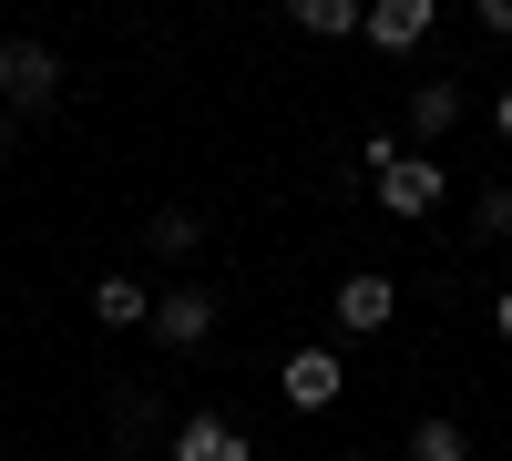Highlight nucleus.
<instances>
[{"instance_id":"nucleus-18","label":"nucleus","mask_w":512,"mask_h":461,"mask_svg":"<svg viewBox=\"0 0 512 461\" xmlns=\"http://www.w3.org/2000/svg\"><path fill=\"white\" fill-rule=\"evenodd\" d=\"M113 461H134V451H113Z\"/></svg>"},{"instance_id":"nucleus-11","label":"nucleus","mask_w":512,"mask_h":461,"mask_svg":"<svg viewBox=\"0 0 512 461\" xmlns=\"http://www.w3.org/2000/svg\"><path fill=\"white\" fill-rule=\"evenodd\" d=\"M297 31L338 41V31H369V11H359V0H297Z\"/></svg>"},{"instance_id":"nucleus-1","label":"nucleus","mask_w":512,"mask_h":461,"mask_svg":"<svg viewBox=\"0 0 512 461\" xmlns=\"http://www.w3.org/2000/svg\"><path fill=\"white\" fill-rule=\"evenodd\" d=\"M52 93H62V52H41V41H0V103L52 113Z\"/></svg>"},{"instance_id":"nucleus-8","label":"nucleus","mask_w":512,"mask_h":461,"mask_svg":"<svg viewBox=\"0 0 512 461\" xmlns=\"http://www.w3.org/2000/svg\"><path fill=\"white\" fill-rule=\"evenodd\" d=\"M461 134V82H410V144H451Z\"/></svg>"},{"instance_id":"nucleus-14","label":"nucleus","mask_w":512,"mask_h":461,"mask_svg":"<svg viewBox=\"0 0 512 461\" xmlns=\"http://www.w3.org/2000/svg\"><path fill=\"white\" fill-rule=\"evenodd\" d=\"M482 31H492V41H512V0H482Z\"/></svg>"},{"instance_id":"nucleus-5","label":"nucleus","mask_w":512,"mask_h":461,"mask_svg":"<svg viewBox=\"0 0 512 461\" xmlns=\"http://www.w3.org/2000/svg\"><path fill=\"white\" fill-rule=\"evenodd\" d=\"M431 0H369V52H420L431 41Z\"/></svg>"},{"instance_id":"nucleus-9","label":"nucleus","mask_w":512,"mask_h":461,"mask_svg":"<svg viewBox=\"0 0 512 461\" xmlns=\"http://www.w3.org/2000/svg\"><path fill=\"white\" fill-rule=\"evenodd\" d=\"M93 318H103V328H154V287H144V277H103V287H93Z\"/></svg>"},{"instance_id":"nucleus-15","label":"nucleus","mask_w":512,"mask_h":461,"mask_svg":"<svg viewBox=\"0 0 512 461\" xmlns=\"http://www.w3.org/2000/svg\"><path fill=\"white\" fill-rule=\"evenodd\" d=\"M492 134L512 144V82H502V93H492Z\"/></svg>"},{"instance_id":"nucleus-13","label":"nucleus","mask_w":512,"mask_h":461,"mask_svg":"<svg viewBox=\"0 0 512 461\" xmlns=\"http://www.w3.org/2000/svg\"><path fill=\"white\" fill-rule=\"evenodd\" d=\"M472 236H482V246L512 236V185H482V195H472Z\"/></svg>"},{"instance_id":"nucleus-7","label":"nucleus","mask_w":512,"mask_h":461,"mask_svg":"<svg viewBox=\"0 0 512 461\" xmlns=\"http://www.w3.org/2000/svg\"><path fill=\"white\" fill-rule=\"evenodd\" d=\"M175 461H256V441L236 421H216V410H195V421L175 431Z\"/></svg>"},{"instance_id":"nucleus-16","label":"nucleus","mask_w":512,"mask_h":461,"mask_svg":"<svg viewBox=\"0 0 512 461\" xmlns=\"http://www.w3.org/2000/svg\"><path fill=\"white\" fill-rule=\"evenodd\" d=\"M492 328H502V339H512V287H502V298H492Z\"/></svg>"},{"instance_id":"nucleus-2","label":"nucleus","mask_w":512,"mask_h":461,"mask_svg":"<svg viewBox=\"0 0 512 461\" xmlns=\"http://www.w3.org/2000/svg\"><path fill=\"white\" fill-rule=\"evenodd\" d=\"M441 164L431 154H390V164H379V205H390V216H431V205H441Z\"/></svg>"},{"instance_id":"nucleus-12","label":"nucleus","mask_w":512,"mask_h":461,"mask_svg":"<svg viewBox=\"0 0 512 461\" xmlns=\"http://www.w3.org/2000/svg\"><path fill=\"white\" fill-rule=\"evenodd\" d=\"M410 461H472V431H461V421H420L410 431Z\"/></svg>"},{"instance_id":"nucleus-6","label":"nucleus","mask_w":512,"mask_h":461,"mask_svg":"<svg viewBox=\"0 0 512 461\" xmlns=\"http://www.w3.org/2000/svg\"><path fill=\"white\" fill-rule=\"evenodd\" d=\"M338 380H349V369H338V349H287V410H328Z\"/></svg>"},{"instance_id":"nucleus-17","label":"nucleus","mask_w":512,"mask_h":461,"mask_svg":"<svg viewBox=\"0 0 512 461\" xmlns=\"http://www.w3.org/2000/svg\"><path fill=\"white\" fill-rule=\"evenodd\" d=\"M338 461H369V451H338Z\"/></svg>"},{"instance_id":"nucleus-4","label":"nucleus","mask_w":512,"mask_h":461,"mask_svg":"<svg viewBox=\"0 0 512 461\" xmlns=\"http://www.w3.org/2000/svg\"><path fill=\"white\" fill-rule=\"evenodd\" d=\"M154 339H164V349H205V339H216V298H205V287L154 298Z\"/></svg>"},{"instance_id":"nucleus-10","label":"nucleus","mask_w":512,"mask_h":461,"mask_svg":"<svg viewBox=\"0 0 512 461\" xmlns=\"http://www.w3.org/2000/svg\"><path fill=\"white\" fill-rule=\"evenodd\" d=\"M144 246H154V257H195V246H205V226H195V205H164V216L144 226Z\"/></svg>"},{"instance_id":"nucleus-3","label":"nucleus","mask_w":512,"mask_h":461,"mask_svg":"<svg viewBox=\"0 0 512 461\" xmlns=\"http://www.w3.org/2000/svg\"><path fill=\"white\" fill-rule=\"evenodd\" d=\"M390 318H400V287L379 277V267L338 287V328H349V339H379V328H390Z\"/></svg>"}]
</instances>
